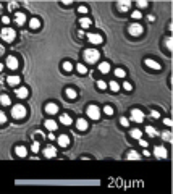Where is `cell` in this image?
<instances>
[{
	"instance_id": "obj_46",
	"label": "cell",
	"mask_w": 173,
	"mask_h": 194,
	"mask_svg": "<svg viewBox=\"0 0 173 194\" xmlns=\"http://www.w3.org/2000/svg\"><path fill=\"white\" fill-rule=\"evenodd\" d=\"M78 12H79V13H87V7L81 5V7H78Z\"/></svg>"
},
{
	"instance_id": "obj_41",
	"label": "cell",
	"mask_w": 173,
	"mask_h": 194,
	"mask_svg": "<svg viewBox=\"0 0 173 194\" xmlns=\"http://www.w3.org/2000/svg\"><path fill=\"white\" fill-rule=\"evenodd\" d=\"M147 2H146V0H139V2H138V7H141V8H146V7H147Z\"/></svg>"
},
{
	"instance_id": "obj_12",
	"label": "cell",
	"mask_w": 173,
	"mask_h": 194,
	"mask_svg": "<svg viewBox=\"0 0 173 194\" xmlns=\"http://www.w3.org/2000/svg\"><path fill=\"white\" fill-rule=\"evenodd\" d=\"M15 94H16L18 99H26L29 92H28V89H26V87H16V89H15Z\"/></svg>"
},
{
	"instance_id": "obj_50",
	"label": "cell",
	"mask_w": 173,
	"mask_h": 194,
	"mask_svg": "<svg viewBox=\"0 0 173 194\" xmlns=\"http://www.w3.org/2000/svg\"><path fill=\"white\" fill-rule=\"evenodd\" d=\"M147 20H149V21H151V23H152V21H154V20H155V18H154V15H149V16H147Z\"/></svg>"
},
{
	"instance_id": "obj_35",
	"label": "cell",
	"mask_w": 173,
	"mask_h": 194,
	"mask_svg": "<svg viewBox=\"0 0 173 194\" xmlns=\"http://www.w3.org/2000/svg\"><path fill=\"white\" fill-rule=\"evenodd\" d=\"M162 139L170 142V141H172V133H170V131H163V133H162Z\"/></svg>"
},
{
	"instance_id": "obj_2",
	"label": "cell",
	"mask_w": 173,
	"mask_h": 194,
	"mask_svg": "<svg viewBox=\"0 0 173 194\" xmlns=\"http://www.w3.org/2000/svg\"><path fill=\"white\" fill-rule=\"evenodd\" d=\"M26 107L25 105H21V103H16V105H13V110H12V116L15 120H21V118H25L26 116Z\"/></svg>"
},
{
	"instance_id": "obj_19",
	"label": "cell",
	"mask_w": 173,
	"mask_h": 194,
	"mask_svg": "<svg viewBox=\"0 0 173 194\" xmlns=\"http://www.w3.org/2000/svg\"><path fill=\"white\" fill-rule=\"evenodd\" d=\"M60 123H63L65 126H68V125L73 123V120H71V116L68 115V113H62V115H60Z\"/></svg>"
},
{
	"instance_id": "obj_38",
	"label": "cell",
	"mask_w": 173,
	"mask_h": 194,
	"mask_svg": "<svg viewBox=\"0 0 173 194\" xmlns=\"http://www.w3.org/2000/svg\"><path fill=\"white\" fill-rule=\"evenodd\" d=\"M3 123H7V115L0 110V125H3Z\"/></svg>"
},
{
	"instance_id": "obj_23",
	"label": "cell",
	"mask_w": 173,
	"mask_h": 194,
	"mask_svg": "<svg viewBox=\"0 0 173 194\" xmlns=\"http://www.w3.org/2000/svg\"><path fill=\"white\" fill-rule=\"evenodd\" d=\"M65 95L66 97H68V99H76V97H78V92L74 91V89H71V87H68V89H65Z\"/></svg>"
},
{
	"instance_id": "obj_52",
	"label": "cell",
	"mask_w": 173,
	"mask_h": 194,
	"mask_svg": "<svg viewBox=\"0 0 173 194\" xmlns=\"http://www.w3.org/2000/svg\"><path fill=\"white\" fill-rule=\"evenodd\" d=\"M3 52H5V49H3V46H0V57L3 55Z\"/></svg>"
},
{
	"instance_id": "obj_42",
	"label": "cell",
	"mask_w": 173,
	"mask_h": 194,
	"mask_svg": "<svg viewBox=\"0 0 173 194\" xmlns=\"http://www.w3.org/2000/svg\"><path fill=\"white\" fill-rule=\"evenodd\" d=\"M123 87L126 91H133V84L131 83H123Z\"/></svg>"
},
{
	"instance_id": "obj_30",
	"label": "cell",
	"mask_w": 173,
	"mask_h": 194,
	"mask_svg": "<svg viewBox=\"0 0 173 194\" xmlns=\"http://www.w3.org/2000/svg\"><path fill=\"white\" fill-rule=\"evenodd\" d=\"M79 25H81V28H89L91 26V20L89 18H81L79 20Z\"/></svg>"
},
{
	"instance_id": "obj_22",
	"label": "cell",
	"mask_w": 173,
	"mask_h": 194,
	"mask_svg": "<svg viewBox=\"0 0 173 194\" xmlns=\"http://www.w3.org/2000/svg\"><path fill=\"white\" fill-rule=\"evenodd\" d=\"M99 71H100L102 74H107L108 71H110V63H108V62H102V63L99 65Z\"/></svg>"
},
{
	"instance_id": "obj_17",
	"label": "cell",
	"mask_w": 173,
	"mask_h": 194,
	"mask_svg": "<svg viewBox=\"0 0 173 194\" xmlns=\"http://www.w3.org/2000/svg\"><path fill=\"white\" fill-rule=\"evenodd\" d=\"M15 152H16L18 157H26V155H28V149H26L25 146H16V147H15Z\"/></svg>"
},
{
	"instance_id": "obj_27",
	"label": "cell",
	"mask_w": 173,
	"mask_h": 194,
	"mask_svg": "<svg viewBox=\"0 0 173 194\" xmlns=\"http://www.w3.org/2000/svg\"><path fill=\"white\" fill-rule=\"evenodd\" d=\"M107 86L110 87L113 92H118V91H120V84L116 83V81H110V83H107Z\"/></svg>"
},
{
	"instance_id": "obj_53",
	"label": "cell",
	"mask_w": 173,
	"mask_h": 194,
	"mask_svg": "<svg viewBox=\"0 0 173 194\" xmlns=\"http://www.w3.org/2000/svg\"><path fill=\"white\" fill-rule=\"evenodd\" d=\"M63 5H71V0H63Z\"/></svg>"
},
{
	"instance_id": "obj_28",
	"label": "cell",
	"mask_w": 173,
	"mask_h": 194,
	"mask_svg": "<svg viewBox=\"0 0 173 194\" xmlns=\"http://www.w3.org/2000/svg\"><path fill=\"white\" fill-rule=\"evenodd\" d=\"M146 133H147L149 136H159V131H157L155 128H154V126H147V128H146Z\"/></svg>"
},
{
	"instance_id": "obj_14",
	"label": "cell",
	"mask_w": 173,
	"mask_h": 194,
	"mask_svg": "<svg viewBox=\"0 0 173 194\" xmlns=\"http://www.w3.org/2000/svg\"><path fill=\"white\" fill-rule=\"evenodd\" d=\"M146 66H149V68H152V70H157V71H159V70H160V68H162V66H160V63H159V62H155V60H151V58H146Z\"/></svg>"
},
{
	"instance_id": "obj_39",
	"label": "cell",
	"mask_w": 173,
	"mask_h": 194,
	"mask_svg": "<svg viewBox=\"0 0 173 194\" xmlns=\"http://www.w3.org/2000/svg\"><path fill=\"white\" fill-rule=\"evenodd\" d=\"M159 116H160V113H159V112H157V110H152V112H151V118H154V120H157Z\"/></svg>"
},
{
	"instance_id": "obj_48",
	"label": "cell",
	"mask_w": 173,
	"mask_h": 194,
	"mask_svg": "<svg viewBox=\"0 0 173 194\" xmlns=\"http://www.w3.org/2000/svg\"><path fill=\"white\" fill-rule=\"evenodd\" d=\"M2 23H3V25H8V23H10V18H8V16H2Z\"/></svg>"
},
{
	"instance_id": "obj_49",
	"label": "cell",
	"mask_w": 173,
	"mask_h": 194,
	"mask_svg": "<svg viewBox=\"0 0 173 194\" xmlns=\"http://www.w3.org/2000/svg\"><path fill=\"white\" fill-rule=\"evenodd\" d=\"M133 18H134V20L141 18V12H133Z\"/></svg>"
},
{
	"instance_id": "obj_9",
	"label": "cell",
	"mask_w": 173,
	"mask_h": 194,
	"mask_svg": "<svg viewBox=\"0 0 173 194\" xmlns=\"http://www.w3.org/2000/svg\"><path fill=\"white\" fill-rule=\"evenodd\" d=\"M154 155H155L157 159H165L167 157V149H165L163 146H157V147L154 149Z\"/></svg>"
},
{
	"instance_id": "obj_7",
	"label": "cell",
	"mask_w": 173,
	"mask_h": 194,
	"mask_svg": "<svg viewBox=\"0 0 173 194\" xmlns=\"http://www.w3.org/2000/svg\"><path fill=\"white\" fill-rule=\"evenodd\" d=\"M87 41L91 42V44H95V46H99V44H102V36H100V34H97V33H89L87 34Z\"/></svg>"
},
{
	"instance_id": "obj_55",
	"label": "cell",
	"mask_w": 173,
	"mask_h": 194,
	"mask_svg": "<svg viewBox=\"0 0 173 194\" xmlns=\"http://www.w3.org/2000/svg\"><path fill=\"white\" fill-rule=\"evenodd\" d=\"M2 70H3V65H2V63H0V71H2Z\"/></svg>"
},
{
	"instance_id": "obj_20",
	"label": "cell",
	"mask_w": 173,
	"mask_h": 194,
	"mask_svg": "<svg viewBox=\"0 0 173 194\" xmlns=\"http://www.w3.org/2000/svg\"><path fill=\"white\" fill-rule=\"evenodd\" d=\"M44 125H46V128L49 129V131H55V129L58 128L57 121H54V120H46V121H44Z\"/></svg>"
},
{
	"instance_id": "obj_32",
	"label": "cell",
	"mask_w": 173,
	"mask_h": 194,
	"mask_svg": "<svg viewBox=\"0 0 173 194\" xmlns=\"http://www.w3.org/2000/svg\"><path fill=\"white\" fill-rule=\"evenodd\" d=\"M115 76H116V78H125V76H126V71H125L123 68H116V70H115Z\"/></svg>"
},
{
	"instance_id": "obj_47",
	"label": "cell",
	"mask_w": 173,
	"mask_h": 194,
	"mask_svg": "<svg viewBox=\"0 0 173 194\" xmlns=\"http://www.w3.org/2000/svg\"><path fill=\"white\" fill-rule=\"evenodd\" d=\"M163 125H165V126H168V128H170V126H172V120H170V118H165V120H163Z\"/></svg>"
},
{
	"instance_id": "obj_13",
	"label": "cell",
	"mask_w": 173,
	"mask_h": 194,
	"mask_svg": "<svg viewBox=\"0 0 173 194\" xmlns=\"http://www.w3.org/2000/svg\"><path fill=\"white\" fill-rule=\"evenodd\" d=\"M58 146L60 147H68L70 146V138L66 136V134H60L58 136Z\"/></svg>"
},
{
	"instance_id": "obj_29",
	"label": "cell",
	"mask_w": 173,
	"mask_h": 194,
	"mask_svg": "<svg viewBox=\"0 0 173 194\" xmlns=\"http://www.w3.org/2000/svg\"><path fill=\"white\" fill-rule=\"evenodd\" d=\"M131 138H134V139H141L142 138V133H141V129H131Z\"/></svg>"
},
{
	"instance_id": "obj_8",
	"label": "cell",
	"mask_w": 173,
	"mask_h": 194,
	"mask_svg": "<svg viewBox=\"0 0 173 194\" xmlns=\"http://www.w3.org/2000/svg\"><path fill=\"white\" fill-rule=\"evenodd\" d=\"M129 7H131V2H129V0H118V2H116V8H118L120 12H128Z\"/></svg>"
},
{
	"instance_id": "obj_10",
	"label": "cell",
	"mask_w": 173,
	"mask_h": 194,
	"mask_svg": "<svg viewBox=\"0 0 173 194\" xmlns=\"http://www.w3.org/2000/svg\"><path fill=\"white\" fill-rule=\"evenodd\" d=\"M18 58L16 57H13V55H10V57H7V66H8L10 70H16L18 68Z\"/></svg>"
},
{
	"instance_id": "obj_1",
	"label": "cell",
	"mask_w": 173,
	"mask_h": 194,
	"mask_svg": "<svg viewBox=\"0 0 173 194\" xmlns=\"http://www.w3.org/2000/svg\"><path fill=\"white\" fill-rule=\"evenodd\" d=\"M82 57H84V60L87 63H97V60L100 58V54H99V50H95V49H87L84 50Z\"/></svg>"
},
{
	"instance_id": "obj_45",
	"label": "cell",
	"mask_w": 173,
	"mask_h": 194,
	"mask_svg": "<svg viewBox=\"0 0 173 194\" xmlns=\"http://www.w3.org/2000/svg\"><path fill=\"white\" fill-rule=\"evenodd\" d=\"M31 149H33L34 152H39V142H33V146H31Z\"/></svg>"
},
{
	"instance_id": "obj_4",
	"label": "cell",
	"mask_w": 173,
	"mask_h": 194,
	"mask_svg": "<svg viewBox=\"0 0 173 194\" xmlns=\"http://www.w3.org/2000/svg\"><path fill=\"white\" fill-rule=\"evenodd\" d=\"M86 113L91 120H99L100 118V110H99L97 105H89V107L86 108Z\"/></svg>"
},
{
	"instance_id": "obj_31",
	"label": "cell",
	"mask_w": 173,
	"mask_h": 194,
	"mask_svg": "<svg viewBox=\"0 0 173 194\" xmlns=\"http://www.w3.org/2000/svg\"><path fill=\"white\" fill-rule=\"evenodd\" d=\"M76 71H78L79 74H86L87 73V68L84 65H81V63H78V65H76Z\"/></svg>"
},
{
	"instance_id": "obj_26",
	"label": "cell",
	"mask_w": 173,
	"mask_h": 194,
	"mask_svg": "<svg viewBox=\"0 0 173 194\" xmlns=\"http://www.w3.org/2000/svg\"><path fill=\"white\" fill-rule=\"evenodd\" d=\"M126 157H128V160H139V159H141V157H139V154H138L136 150H129Z\"/></svg>"
},
{
	"instance_id": "obj_3",
	"label": "cell",
	"mask_w": 173,
	"mask_h": 194,
	"mask_svg": "<svg viewBox=\"0 0 173 194\" xmlns=\"http://www.w3.org/2000/svg\"><path fill=\"white\" fill-rule=\"evenodd\" d=\"M0 36H2V39H3L5 42H12L15 37H16V33H15V29L13 28H3L2 31H0Z\"/></svg>"
},
{
	"instance_id": "obj_43",
	"label": "cell",
	"mask_w": 173,
	"mask_h": 194,
	"mask_svg": "<svg viewBox=\"0 0 173 194\" xmlns=\"http://www.w3.org/2000/svg\"><path fill=\"white\" fill-rule=\"evenodd\" d=\"M138 141H139L141 147H147V144H149V142H147V141H146V139H142V138H141V139H138Z\"/></svg>"
},
{
	"instance_id": "obj_15",
	"label": "cell",
	"mask_w": 173,
	"mask_h": 194,
	"mask_svg": "<svg viewBox=\"0 0 173 194\" xmlns=\"http://www.w3.org/2000/svg\"><path fill=\"white\" fill-rule=\"evenodd\" d=\"M46 112L49 113V115H55V113H58V105L57 103H47L46 105Z\"/></svg>"
},
{
	"instance_id": "obj_56",
	"label": "cell",
	"mask_w": 173,
	"mask_h": 194,
	"mask_svg": "<svg viewBox=\"0 0 173 194\" xmlns=\"http://www.w3.org/2000/svg\"><path fill=\"white\" fill-rule=\"evenodd\" d=\"M2 8H3V7H2V3H0V13H2Z\"/></svg>"
},
{
	"instance_id": "obj_25",
	"label": "cell",
	"mask_w": 173,
	"mask_h": 194,
	"mask_svg": "<svg viewBox=\"0 0 173 194\" xmlns=\"http://www.w3.org/2000/svg\"><path fill=\"white\" fill-rule=\"evenodd\" d=\"M0 103L7 107V105H10V103H12V99H10L7 94H2V95H0Z\"/></svg>"
},
{
	"instance_id": "obj_34",
	"label": "cell",
	"mask_w": 173,
	"mask_h": 194,
	"mask_svg": "<svg viewBox=\"0 0 173 194\" xmlns=\"http://www.w3.org/2000/svg\"><path fill=\"white\" fill-rule=\"evenodd\" d=\"M62 68H63V70H65V71H66V73H70V71H71V70H73V65H71V63H70V62H63Z\"/></svg>"
},
{
	"instance_id": "obj_51",
	"label": "cell",
	"mask_w": 173,
	"mask_h": 194,
	"mask_svg": "<svg viewBox=\"0 0 173 194\" xmlns=\"http://www.w3.org/2000/svg\"><path fill=\"white\" fill-rule=\"evenodd\" d=\"M47 138H49L50 141H54V139H55V136H54V134H52V131H50V134H49V136H47Z\"/></svg>"
},
{
	"instance_id": "obj_11",
	"label": "cell",
	"mask_w": 173,
	"mask_h": 194,
	"mask_svg": "<svg viewBox=\"0 0 173 194\" xmlns=\"http://www.w3.org/2000/svg\"><path fill=\"white\" fill-rule=\"evenodd\" d=\"M44 155H46L47 159H54L55 155H57V149H55L54 146H47V147L44 149Z\"/></svg>"
},
{
	"instance_id": "obj_44",
	"label": "cell",
	"mask_w": 173,
	"mask_h": 194,
	"mask_svg": "<svg viewBox=\"0 0 173 194\" xmlns=\"http://www.w3.org/2000/svg\"><path fill=\"white\" fill-rule=\"evenodd\" d=\"M16 7H18V3H16V2H10V5H8V10H12V12H13V10L16 8Z\"/></svg>"
},
{
	"instance_id": "obj_5",
	"label": "cell",
	"mask_w": 173,
	"mask_h": 194,
	"mask_svg": "<svg viewBox=\"0 0 173 194\" xmlns=\"http://www.w3.org/2000/svg\"><path fill=\"white\" fill-rule=\"evenodd\" d=\"M144 31V28L139 25V23H133V25L128 26V33L131 34V36H141Z\"/></svg>"
},
{
	"instance_id": "obj_37",
	"label": "cell",
	"mask_w": 173,
	"mask_h": 194,
	"mask_svg": "<svg viewBox=\"0 0 173 194\" xmlns=\"http://www.w3.org/2000/svg\"><path fill=\"white\" fill-rule=\"evenodd\" d=\"M104 112H105L107 115H113V108H112L110 105H105V107H104Z\"/></svg>"
},
{
	"instance_id": "obj_16",
	"label": "cell",
	"mask_w": 173,
	"mask_h": 194,
	"mask_svg": "<svg viewBox=\"0 0 173 194\" xmlns=\"http://www.w3.org/2000/svg\"><path fill=\"white\" fill-rule=\"evenodd\" d=\"M20 81H21L20 76H15V74H12V76H7V83H8L12 87L16 86V84H20Z\"/></svg>"
},
{
	"instance_id": "obj_33",
	"label": "cell",
	"mask_w": 173,
	"mask_h": 194,
	"mask_svg": "<svg viewBox=\"0 0 173 194\" xmlns=\"http://www.w3.org/2000/svg\"><path fill=\"white\" fill-rule=\"evenodd\" d=\"M95 84H97V89H100V91H105V89H107V83L102 81V79H99Z\"/></svg>"
},
{
	"instance_id": "obj_6",
	"label": "cell",
	"mask_w": 173,
	"mask_h": 194,
	"mask_svg": "<svg viewBox=\"0 0 173 194\" xmlns=\"http://www.w3.org/2000/svg\"><path fill=\"white\" fill-rule=\"evenodd\" d=\"M131 120L136 121V123H142V120H144V113H142V110H139V108H133L131 110Z\"/></svg>"
},
{
	"instance_id": "obj_40",
	"label": "cell",
	"mask_w": 173,
	"mask_h": 194,
	"mask_svg": "<svg viewBox=\"0 0 173 194\" xmlns=\"http://www.w3.org/2000/svg\"><path fill=\"white\" fill-rule=\"evenodd\" d=\"M120 123H121V126H129V121H128V118H120Z\"/></svg>"
},
{
	"instance_id": "obj_54",
	"label": "cell",
	"mask_w": 173,
	"mask_h": 194,
	"mask_svg": "<svg viewBox=\"0 0 173 194\" xmlns=\"http://www.w3.org/2000/svg\"><path fill=\"white\" fill-rule=\"evenodd\" d=\"M78 36L79 37H84V31H78Z\"/></svg>"
},
{
	"instance_id": "obj_18",
	"label": "cell",
	"mask_w": 173,
	"mask_h": 194,
	"mask_svg": "<svg viewBox=\"0 0 173 194\" xmlns=\"http://www.w3.org/2000/svg\"><path fill=\"white\" fill-rule=\"evenodd\" d=\"M25 21H26L25 13H16V15H15V23H16L18 26H23L25 25Z\"/></svg>"
},
{
	"instance_id": "obj_24",
	"label": "cell",
	"mask_w": 173,
	"mask_h": 194,
	"mask_svg": "<svg viewBox=\"0 0 173 194\" xmlns=\"http://www.w3.org/2000/svg\"><path fill=\"white\" fill-rule=\"evenodd\" d=\"M39 26H41V20L39 18H31L29 20V28L31 29H37Z\"/></svg>"
},
{
	"instance_id": "obj_21",
	"label": "cell",
	"mask_w": 173,
	"mask_h": 194,
	"mask_svg": "<svg viewBox=\"0 0 173 194\" xmlns=\"http://www.w3.org/2000/svg\"><path fill=\"white\" fill-rule=\"evenodd\" d=\"M76 128H78L79 131H86L87 129V121L84 120V118H79V120L76 121Z\"/></svg>"
},
{
	"instance_id": "obj_36",
	"label": "cell",
	"mask_w": 173,
	"mask_h": 194,
	"mask_svg": "<svg viewBox=\"0 0 173 194\" xmlns=\"http://www.w3.org/2000/svg\"><path fill=\"white\" fill-rule=\"evenodd\" d=\"M172 44H173L172 37H168V39L165 41V47H167V49H168V50H172V49H173V46H172Z\"/></svg>"
}]
</instances>
